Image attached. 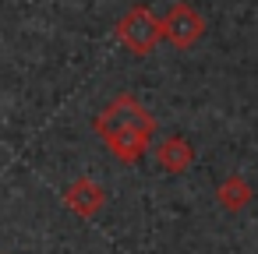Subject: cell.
I'll return each instance as SVG.
<instances>
[{
    "instance_id": "1",
    "label": "cell",
    "mask_w": 258,
    "mask_h": 254,
    "mask_svg": "<svg viewBox=\"0 0 258 254\" xmlns=\"http://www.w3.org/2000/svg\"><path fill=\"white\" fill-rule=\"evenodd\" d=\"M96 131L103 134V141L110 145V152L124 162H135L145 148H149V138L156 131V120L131 99V96H120L113 99L99 120H96Z\"/></svg>"
},
{
    "instance_id": "2",
    "label": "cell",
    "mask_w": 258,
    "mask_h": 254,
    "mask_svg": "<svg viewBox=\"0 0 258 254\" xmlns=\"http://www.w3.org/2000/svg\"><path fill=\"white\" fill-rule=\"evenodd\" d=\"M117 36L135 50V53H149L156 50V43L163 39V25L149 15V8H135L124 15V22L117 25Z\"/></svg>"
},
{
    "instance_id": "3",
    "label": "cell",
    "mask_w": 258,
    "mask_h": 254,
    "mask_svg": "<svg viewBox=\"0 0 258 254\" xmlns=\"http://www.w3.org/2000/svg\"><path fill=\"white\" fill-rule=\"evenodd\" d=\"M159 25H163V36L170 43H177V46H195L198 36L205 32V22H202V15L191 4H173L166 22H159Z\"/></svg>"
},
{
    "instance_id": "4",
    "label": "cell",
    "mask_w": 258,
    "mask_h": 254,
    "mask_svg": "<svg viewBox=\"0 0 258 254\" xmlns=\"http://www.w3.org/2000/svg\"><path fill=\"white\" fill-rule=\"evenodd\" d=\"M68 205H71L78 215L92 219V215L103 208V187H99V184H92V180H78V184L68 191Z\"/></svg>"
},
{
    "instance_id": "5",
    "label": "cell",
    "mask_w": 258,
    "mask_h": 254,
    "mask_svg": "<svg viewBox=\"0 0 258 254\" xmlns=\"http://www.w3.org/2000/svg\"><path fill=\"white\" fill-rule=\"evenodd\" d=\"M159 162H163V170H170V173H184V170L195 162V152H191V145H187L184 138H166V141L159 145Z\"/></svg>"
},
{
    "instance_id": "6",
    "label": "cell",
    "mask_w": 258,
    "mask_h": 254,
    "mask_svg": "<svg viewBox=\"0 0 258 254\" xmlns=\"http://www.w3.org/2000/svg\"><path fill=\"white\" fill-rule=\"evenodd\" d=\"M219 201H223V208L237 212V208H244V205L251 201V187H247L240 177H230V180H223V187H219Z\"/></svg>"
}]
</instances>
